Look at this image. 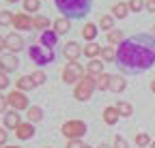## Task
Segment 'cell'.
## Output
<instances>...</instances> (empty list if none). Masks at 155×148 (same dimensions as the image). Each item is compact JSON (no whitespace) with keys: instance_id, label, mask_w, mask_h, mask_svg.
<instances>
[{"instance_id":"obj_19","label":"cell","mask_w":155,"mask_h":148,"mask_svg":"<svg viewBox=\"0 0 155 148\" xmlns=\"http://www.w3.org/2000/svg\"><path fill=\"white\" fill-rule=\"evenodd\" d=\"M82 36H84L86 41H93L95 36H97V26H95V24H86V26L82 28Z\"/></svg>"},{"instance_id":"obj_23","label":"cell","mask_w":155,"mask_h":148,"mask_svg":"<svg viewBox=\"0 0 155 148\" xmlns=\"http://www.w3.org/2000/svg\"><path fill=\"white\" fill-rule=\"evenodd\" d=\"M110 82H112V75L101 73V75L97 77V88H99V90H106V88H110Z\"/></svg>"},{"instance_id":"obj_26","label":"cell","mask_w":155,"mask_h":148,"mask_svg":"<svg viewBox=\"0 0 155 148\" xmlns=\"http://www.w3.org/2000/svg\"><path fill=\"white\" fill-rule=\"evenodd\" d=\"M39 7H41V0H24V9H26V13H37Z\"/></svg>"},{"instance_id":"obj_42","label":"cell","mask_w":155,"mask_h":148,"mask_svg":"<svg viewBox=\"0 0 155 148\" xmlns=\"http://www.w3.org/2000/svg\"><path fill=\"white\" fill-rule=\"evenodd\" d=\"M0 148H19V146H0Z\"/></svg>"},{"instance_id":"obj_48","label":"cell","mask_w":155,"mask_h":148,"mask_svg":"<svg viewBox=\"0 0 155 148\" xmlns=\"http://www.w3.org/2000/svg\"><path fill=\"white\" fill-rule=\"evenodd\" d=\"M84 148H91V146H84Z\"/></svg>"},{"instance_id":"obj_40","label":"cell","mask_w":155,"mask_h":148,"mask_svg":"<svg viewBox=\"0 0 155 148\" xmlns=\"http://www.w3.org/2000/svg\"><path fill=\"white\" fill-rule=\"evenodd\" d=\"M147 7H149V11H155V0H149Z\"/></svg>"},{"instance_id":"obj_4","label":"cell","mask_w":155,"mask_h":148,"mask_svg":"<svg viewBox=\"0 0 155 148\" xmlns=\"http://www.w3.org/2000/svg\"><path fill=\"white\" fill-rule=\"evenodd\" d=\"M28 54H30V60L32 62H37L39 67H43V65H50L52 60H54V52L52 49H48V47H43V45H30V49H28Z\"/></svg>"},{"instance_id":"obj_21","label":"cell","mask_w":155,"mask_h":148,"mask_svg":"<svg viewBox=\"0 0 155 148\" xmlns=\"http://www.w3.org/2000/svg\"><path fill=\"white\" fill-rule=\"evenodd\" d=\"M84 54L88 58H95V56H101V47L97 45V43H88L86 47H84Z\"/></svg>"},{"instance_id":"obj_36","label":"cell","mask_w":155,"mask_h":148,"mask_svg":"<svg viewBox=\"0 0 155 148\" xmlns=\"http://www.w3.org/2000/svg\"><path fill=\"white\" fill-rule=\"evenodd\" d=\"M86 144H82L80 140H69V144H67V148H84Z\"/></svg>"},{"instance_id":"obj_31","label":"cell","mask_w":155,"mask_h":148,"mask_svg":"<svg viewBox=\"0 0 155 148\" xmlns=\"http://www.w3.org/2000/svg\"><path fill=\"white\" fill-rule=\"evenodd\" d=\"M13 17H15V15H11L9 11H0V26H9V24H13Z\"/></svg>"},{"instance_id":"obj_8","label":"cell","mask_w":155,"mask_h":148,"mask_svg":"<svg viewBox=\"0 0 155 148\" xmlns=\"http://www.w3.org/2000/svg\"><path fill=\"white\" fill-rule=\"evenodd\" d=\"M15 135L19 140H30L35 135V129H32V122H22L17 129H15Z\"/></svg>"},{"instance_id":"obj_27","label":"cell","mask_w":155,"mask_h":148,"mask_svg":"<svg viewBox=\"0 0 155 148\" xmlns=\"http://www.w3.org/2000/svg\"><path fill=\"white\" fill-rule=\"evenodd\" d=\"M116 109H119L121 116H131V112H134V107H131L129 103H125V101H119V103H116Z\"/></svg>"},{"instance_id":"obj_20","label":"cell","mask_w":155,"mask_h":148,"mask_svg":"<svg viewBox=\"0 0 155 148\" xmlns=\"http://www.w3.org/2000/svg\"><path fill=\"white\" fill-rule=\"evenodd\" d=\"M17 88H19V90H30V88H35V82H32V77H30V75H24V77H19V80H17Z\"/></svg>"},{"instance_id":"obj_44","label":"cell","mask_w":155,"mask_h":148,"mask_svg":"<svg viewBox=\"0 0 155 148\" xmlns=\"http://www.w3.org/2000/svg\"><path fill=\"white\" fill-rule=\"evenodd\" d=\"M97 148H110V146H106V144H101V146H97Z\"/></svg>"},{"instance_id":"obj_24","label":"cell","mask_w":155,"mask_h":148,"mask_svg":"<svg viewBox=\"0 0 155 148\" xmlns=\"http://www.w3.org/2000/svg\"><path fill=\"white\" fill-rule=\"evenodd\" d=\"M48 26H50V20H48V17H43V15H39V17H35V20H32V28H39V30L45 32Z\"/></svg>"},{"instance_id":"obj_33","label":"cell","mask_w":155,"mask_h":148,"mask_svg":"<svg viewBox=\"0 0 155 148\" xmlns=\"http://www.w3.org/2000/svg\"><path fill=\"white\" fill-rule=\"evenodd\" d=\"M142 7H144V0H129V11L138 13V11H142Z\"/></svg>"},{"instance_id":"obj_32","label":"cell","mask_w":155,"mask_h":148,"mask_svg":"<svg viewBox=\"0 0 155 148\" xmlns=\"http://www.w3.org/2000/svg\"><path fill=\"white\" fill-rule=\"evenodd\" d=\"M30 77H32V82H35V86H41V84L45 82V73H43V71H37V73H32V75H30Z\"/></svg>"},{"instance_id":"obj_29","label":"cell","mask_w":155,"mask_h":148,"mask_svg":"<svg viewBox=\"0 0 155 148\" xmlns=\"http://www.w3.org/2000/svg\"><path fill=\"white\" fill-rule=\"evenodd\" d=\"M101 58H104V62H112V60L116 58V52H114L112 47H104V49H101Z\"/></svg>"},{"instance_id":"obj_13","label":"cell","mask_w":155,"mask_h":148,"mask_svg":"<svg viewBox=\"0 0 155 148\" xmlns=\"http://www.w3.org/2000/svg\"><path fill=\"white\" fill-rule=\"evenodd\" d=\"M119 109H116V105H110V107H106L104 109V120H106V124H114L116 120H119Z\"/></svg>"},{"instance_id":"obj_14","label":"cell","mask_w":155,"mask_h":148,"mask_svg":"<svg viewBox=\"0 0 155 148\" xmlns=\"http://www.w3.org/2000/svg\"><path fill=\"white\" fill-rule=\"evenodd\" d=\"M69 20H67V17H58V20L54 22V32L56 34H67L69 32Z\"/></svg>"},{"instance_id":"obj_2","label":"cell","mask_w":155,"mask_h":148,"mask_svg":"<svg viewBox=\"0 0 155 148\" xmlns=\"http://www.w3.org/2000/svg\"><path fill=\"white\" fill-rule=\"evenodd\" d=\"M56 7L71 17H82L88 13V0H56Z\"/></svg>"},{"instance_id":"obj_41","label":"cell","mask_w":155,"mask_h":148,"mask_svg":"<svg viewBox=\"0 0 155 148\" xmlns=\"http://www.w3.org/2000/svg\"><path fill=\"white\" fill-rule=\"evenodd\" d=\"M7 47V39H2V36H0V52H2Z\"/></svg>"},{"instance_id":"obj_7","label":"cell","mask_w":155,"mask_h":148,"mask_svg":"<svg viewBox=\"0 0 155 148\" xmlns=\"http://www.w3.org/2000/svg\"><path fill=\"white\" fill-rule=\"evenodd\" d=\"M7 101H9V105L15 109V112H19V109H26L28 107V99H26V95L22 90H13L11 95L7 97Z\"/></svg>"},{"instance_id":"obj_43","label":"cell","mask_w":155,"mask_h":148,"mask_svg":"<svg viewBox=\"0 0 155 148\" xmlns=\"http://www.w3.org/2000/svg\"><path fill=\"white\" fill-rule=\"evenodd\" d=\"M151 90H153V92H155V80H153V84H151Z\"/></svg>"},{"instance_id":"obj_28","label":"cell","mask_w":155,"mask_h":148,"mask_svg":"<svg viewBox=\"0 0 155 148\" xmlns=\"http://www.w3.org/2000/svg\"><path fill=\"white\" fill-rule=\"evenodd\" d=\"M99 26H101V30H110V32H112L114 20H112L110 15H101V17H99Z\"/></svg>"},{"instance_id":"obj_45","label":"cell","mask_w":155,"mask_h":148,"mask_svg":"<svg viewBox=\"0 0 155 148\" xmlns=\"http://www.w3.org/2000/svg\"><path fill=\"white\" fill-rule=\"evenodd\" d=\"M151 148H155V142H153V144H151Z\"/></svg>"},{"instance_id":"obj_37","label":"cell","mask_w":155,"mask_h":148,"mask_svg":"<svg viewBox=\"0 0 155 148\" xmlns=\"http://www.w3.org/2000/svg\"><path fill=\"white\" fill-rule=\"evenodd\" d=\"M114 148H129V146H127V142L123 137H116L114 140Z\"/></svg>"},{"instance_id":"obj_16","label":"cell","mask_w":155,"mask_h":148,"mask_svg":"<svg viewBox=\"0 0 155 148\" xmlns=\"http://www.w3.org/2000/svg\"><path fill=\"white\" fill-rule=\"evenodd\" d=\"M5 124H7V129H17L19 124V114L17 112H7V116H5Z\"/></svg>"},{"instance_id":"obj_25","label":"cell","mask_w":155,"mask_h":148,"mask_svg":"<svg viewBox=\"0 0 155 148\" xmlns=\"http://www.w3.org/2000/svg\"><path fill=\"white\" fill-rule=\"evenodd\" d=\"M41 118H43L41 107H37V105H35V107L28 109V120H30V122H37V120H41Z\"/></svg>"},{"instance_id":"obj_17","label":"cell","mask_w":155,"mask_h":148,"mask_svg":"<svg viewBox=\"0 0 155 148\" xmlns=\"http://www.w3.org/2000/svg\"><path fill=\"white\" fill-rule=\"evenodd\" d=\"M41 45H43V47H48V49H52V47L56 45V32L45 30V32L41 34Z\"/></svg>"},{"instance_id":"obj_22","label":"cell","mask_w":155,"mask_h":148,"mask_svg":"<svg viewBox=\"0 0 155 148\" xmlns=\"http://www.w3.org/2000/svg\"><path fill=\"white\" fill-rule=\"evenodd\" d=\"M127 11H129V5H123V2H119V5H114V9H112L114 17H119V20H123V17L127 15Z\"/></svg>"},{"instance_id":"obj_47","label":"cell","mask_w":155,"mask_h":148,"mask_svg":"<svg viewBox=\"0 0 155 148\" xmlns=\"http://www.w3.org/2000/svg\"><path fill=\"white\" fill-rule=\"evenodd\" d=\"M153 34H155V26H153Z\"/></svg>"},{"instance_id":"obj_10","label":"cell","mask_w":155,"mask_h":148,"mask_svg":"<svg viewBox=\"0 0 155 148\" xmlns=\"http://www.w3.org/2000/svg\"><path fill=\"white\" fill-rule=\"evenodd\" d=\"M82 54V47L78 45V43H67L65 45V58L69 60V62H75V58Z\"/></svg>"},{"instance_id":"obj_39","label":"cell","mask_w":155,"mask_h":148,"mask_svg":"<svg viewBox=\"0 0 155 148\" xmlns=\"http://www.w3.org/2000/svg\"><path fill=\"white\" fill-rule=\"evenodd\" d=\"M7 142V131H5V129H0V146H2Z\"/></svg>"},{"instance_id":"obj_1","label":"cell","mask_w":155,"mask_h":148,"mask_svg":"<svg viewBox=\"0 0 155 148\" xmlns=\"http://www.w3.org/2000/svg\"><path fill=\"white\" fill-rule=\"evenodd\" d=\"M116 56H119L123 67L142 71V69H149L153 65L155 49L147 36H131V39H127L119 45V54Z\"/></svg>"},{"instance_id":"obj_38","label":"cell","mask_w":155,"mask_h":148,"mask_svg":"<svg viewBox=\"0 0 155 148\" xmlns=\"http://www.w3.org/2000/svg\"><path fill=\"white\" fill-rule=\"evenodd\" d=\"M7 105H9V101H7L2 95H0V112H5V109H7Z\"/></svg>"},{"instance_id":"obj_34","label":"cell","mask_w":155,"mask_h":148,"mask_svg":"<svg viewBox=\"0 0 155 148\" xmlns=\"http://www.w3.org/2000/svg\"><path fill=\"white\" fill-rule=\"evenodd\" d=\"M149 142H151V137L147 133H138V135H136V144H138V146H149Z\"/></svg>"},{"instance_id":"obj_15","label":"cell","mask_w":155,"mask_h":148,"mask_svg":"<svg viewBox=\"0 0 155 148\" xmlns=\"http://www.w3.org/2000/svg\"><path fill=\"white\" fill-rule=\"evenodd\" d=\"M125 86H127V84H125V77H121V75H114L112 82H110V90L116 92V95H119V92H123Z\"/></svg>"},{"instance_id":"obj_6","label":"cell","mask_w":155,"mask_h":148,"mask_svg":"<svg viewBox=\"0 0 155 148\" xmlns=\"http://www.w3.org/2000/svg\"><path fill=\"white\" fill-rule=\"evenodd\" d=\"M84 77V69H82V65L80 62H67V67H65V71H63V80L67 82V84H73V82H80Z\"/></svg>"},{"instance_id":"obj_30","label":"cell","mask_w":155,"mask_h":148,"mask_svg":"<svg viewBox=\"0 0 155 148\" xmlns=\"http://www.w3.org/2000/svg\"><path fill=\"white\" fill-rule=\"evenodd\" d=\"M108 41L110 43H123L125 39H123V32L121 30H112L110 34H108Z\"/></svg>"},{"instance_id":"obj_3","label":"cell","mask_w":155,"mask_h":148,"mask_svg":"<svg viewBox=\"0 0 155 148\" xmlns=\"http://www.w3.org/2000/svg\"><path fill=\"white\" fill-rule=\"evenodd\" d=\"M95 86H97V80L95 77H91V75H84L80 82L75 84V99L78 101H88L91 99V95H93V90H95Z\"/></svg>"},{"instance_id":"obj_12","label":"cell","mask_w":155,"mask_h":148,"mask_svg":"<svg viewBox=\"0 0 155 148\" xmlns=\"http://www.w3.org/2000/svg\"><path fill=\"white\" fill-rule=\"evenodd\" d=\"M7 47H9L11 52H19V49L24 47L22 36H19V34H9V36H7Z\"/></svg>"},{"instance_id":"obj_5","label":"cell","mask_w":155,"mask_h":148,"mask_svg":"<svg viewBox=\"0 0 155 148\" xmlns=\"http://www.w3.org/2000/svg\"><path fill=\"white\" fill-rule=\"evenodd\" d=\"M86 133V124L82 120H67L63 124V135L69 140H80Z\"/></svg>"},{"instance_id":"obj_18","label":"cell","mask_w":155,"mask_h":148,"mask_svg":"<svg viewBox=\"0 0 155 148\" xmlns=\"http://www.w3.org/2000/svg\"><path fill=\"white\" fill-rule=\"evenodd\" d=\"M88 73L99 77L101 73H104V60H91V62H88Z\"/></svg>"},{"instance_id":"obj_11","label":"cell","mask_w":155,"mask_h":148,"mask_svg":"<svg viewBox=\"0 0 155 148\" xmlns=\"http://www.w3.org/2000/svg\"><path fill=\"white\" fill-rule=\"evenodd\" d=\"M17 58L13 56V54H7V56H2V58H0V69H2V71H15L17 69Z\"/></svg>"},{"instance_id":"obj_35","label":"cell","mask_w":155,"mask_h":148,"mask_svg":"<svg viewBox=\"0 0 155 148\" xmlns=\"http://www.w3.org/2000/svg\"><path fill=\"white\" fill-rule=\"evenodd\" d=\"M7 86H9V77H7V73H5V71H0V90L7 88Z\"/></svg>"},{"instance_id":"obj_46","label":"cell","mask_w":155,"mask_h":148,"mask_svg":"<svg viewBox=\"0 0 155 148\" xmlns=\"http://www.w3.org/2000/svg\"><path fill=\"white\" fill-rule=\"evenodd\" d=\"M9 2H17V0H9Z\"/></svg>"},{"instance_id":"obj_9","label":"cell","mask_w":155,"mask_h":148,"mask_svg":"<svg viewBox=\"0 0 155 148\" xmlns=\"http://www.w3.org/2000/svg\"><path fill=\"white\" fill-rule=\"evenodd\" d=\"M13 26H15L17 30H30V28H32V20H30L28 15H22V13H19V15L13 17Z\"/></svg>"}]
</instances>
